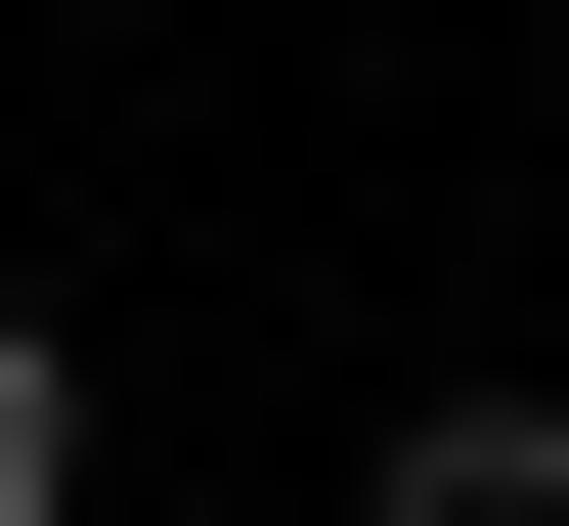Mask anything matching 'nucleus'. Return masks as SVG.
I'll list each match as a JSON object with an SVG mask.
<instances>
[{
    "mask_svg": "<svg viewBox=\"0 0 569 526\" xmlns=\"http://www.w3.org/2000/svg\"><path fill=\"white\" fill-rule=\"evenodd\" d=\"M395 526H569V395H395Z\"/></svg>",
    "mask_w": 569,
    "mask_h": 526,
    "instance_id": "1",
    "label": "nucleus"
},
{
    "mask_svg": "<svg viewBox=\"0 0 569 526\" xmlns=\"http://www.w3.org/2000/svg\"><path fill=\"white\" fill-rule=\"evenodd\" d=\"M0 526H88V351H44V307H0Z\"/></svg>",
    "mask_w": 569,
    "mask_h": 526,
    "instance_id": "2",
    "label": "nucleus"
}]
</instances>
